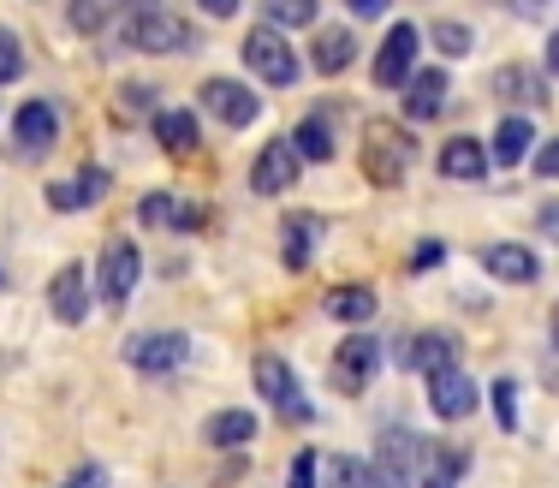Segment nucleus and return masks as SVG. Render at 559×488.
<instances>
[{"instance_id": "nucleus-22", "label": "nucleus", "mask_w": 559, "mask_h": 488, "mask_svg": "<svg viewBox=\"0 0 559 488\" xmlns=\"http://www.w3.org/2000/svg\"><path fill=\"white\" fill-rule=\"evenodd\" d=\"M310 55H316V72H328V78H334V72H345V66L357 60V43H352V31H345V24H328V31L316 36V48H310Z\"/></svg>"}, {"instance_id": "nucleus-25", "label": "nucleus", "mask_w": 559, "mask_h": 488, "mask_svg": "<svg viewBox=\"0 0 559 488\" xmlns=\"http://www.w3.org/2000/svg\"><path fill=\"white\" fill-rule=\"evenodd\" d=\"M495 90H500L506 102H524V108H542V102H548L542 78L524 72V66H500V72H495Z\"/></svg>"}, {"instance_id": "nucleus-17", "label": "nucleus", "mask_w": 559, "mask_h": 488, "mask_svg": "<svg viewBox=\"0 0 559 488\" xmlns=\"http://www.w3.org/2000/svg\"><path fill=\"white\" fill-rule=\"evenodd\" d=\"M530 150H536V126H530V114H506L495 143H488V155H495L500 167H518Z\"/></svg>"}, {"instance_id": "nucleus-30", "label": "nucleus", "mask_w": 559, "mask_h": 488, "mask_svg": "<svg viewBox=\"0 0 559 488\" xmlns=\"http://www.w3.org/2000/svg\"><path fill=\"white\" fill-rule=\"evenodd\" d=\"M269 19L274 31H304V24H316V0H269Z\"/></svg>"}, {"instance_id": "nucleus-5", "label": "nucleus", "mask_w": 559, "mask_h": 488, "mask_svg": "<svg viewBox=\"0 0 559 488\" xmlns=\"http://www.w3.org/2000/svg\"><path fill=\"white\" fill-rule=\"evenodd\" d=\"M376 369H381V346L369 334H352V340H340L334 346V364H328V381H334V393H345V400H357V393L376 381Z\"/></svg>"}, {"instance_id": "nucleus-19", "label": "nucleus", "mask_w": 559, "mask_h": 488, "mask_svg": "<svg viewBox=\"0 0 559 488\" xmlns=\"http://www.w3.org/2000/svg\"><path fill=\"white\" fill-rule=\"evenodd\" d=\"M411 364H417L423 376H441V369L459 364V340H452L447 328H429V334L411 340Z\"/></svg>"}, {"instance_id": "nucleus-8", "label": "nucleus", "mask_w": 559, "mask_h": 488, "mask_svg": "<svg viewBox=\"0 0 559 488\" xmlns=\"http://www.w3.org/2000/svg\"><path fill=\"white\" fill-rule=\"evenodd\" d=\"M304 174V155L292 150V138H274V143H262V155H257V167H250V191L257 197H280V191H292Z\"/></svg>"}, {"instance_id": "nucleus-20", "label": "nucleus", "mask_w": 559, "mask_h": 488, "mask_svg": "<svg viewBox=\"0 0 559 488\" xmlns=\"http://www.w3.org/2000/svg\"><path fill=\"white\" fill-rule=\"evenodd\" d=\"M322 310L345 328H364L369 316H376V286H334V293L322 298Z\"/></svg>"}, {"instance_id": "nucleus-31", "label": "nucleus", "mask_w": 559, "mask_h": 488, "mask_svg": "<svg viewBox=\"0 0 559 488\" xmlns=\"http://www.w3.org/2000/svg\"><path fill=\"white\" fill-rule=\"evenodd\" d=\"M495 417H500V429H506V435L518 429V381H512V376H500V381H495Z\"/></svg>"}, {"instance_id": "nucleus-3", "label": "nucleus", "mask_w": 559, "mask_h": 488, "mask_svg": "<svg viewBox=\"0 0 559 488\" xmlns=\"http://www.w3.org/2000/svg\"><path fill=\"white\" fill-rule=\"evenodd\" d=\"M119 31H126V43L138 55H173V48H185V19H173L167 7H150V0H138Z\"/></svg>"}, {"instance_id": "nucleus-37", "label": "nucleus", "mask_w": 559, "mask_h": 488, "mask_svg": "<svg viewBox=\"0 0 559 488\" xmlns=\"http://www.w3.org/2000/svg\"><path fill=\"white\" fill-rule=\"evenodd\" d=\"M536 174H542V179H559V138H554V143H542V155H536Z\"/></svg>"}, {"instance_id": "nucleus-6", "label": "nucleus", "mask_w": 559, "mask_h": 488, "mask_svg": "<svg viewBox=\"0 0 559 488\" xmlns=\"http://www.w3.org/2000/svg\"><path fill=\"white\" fill-rule=\"evenodd\" d=\"M245 66L262 78V84H274V90L298 84V55H292V48L280 43L274 24H262V31H250V36H245Z\"/></svg>"}, {"instance_id": "nucleus-11", "label": "nucleus", "mask_w": 559, "mask_h": 488, "mask_svg": "<svg viewBox=\"0 0 559 488\" xmlns=\"http://www.w3.org/2000/svg\"><path fill=\"white\" fill-rule=\"evenodd\" d=\"M185 352H191V340H185V334H138V340H126V364L143 369V376L179 369Z\"/></svg>"}, {"instance_id": "nucleus-29", "label": "nucleus", "mask_w": 559, "mask_h": 488, "mask_svg": "<svg viewBox=\"0 0 559 488\" xmlns=\"http://www.w3.org/2000/svg\"><path fill=\"white\" fill-rule=\"evenodd\" d=\"M322 488H376V471L364 465V459H322Z\"/></svg>"}, {"instance_id": "nucleus-24", "label": "nucleus", "mask_w": 559, "mask_h": 488, "mask_svg": "<svg viewBox=\"0 0 559 488\" xmlns=\"http://www.w3.org/2000/svg\"><path fill=\"white\" fill-rule=\"evenodd\" d=\"M138 215H143V227H203V215L191 203H173L167 191H150Z\"/></svg>"}, {"instance_id": "nucleus-9", "label": "nucleus", "mask_w": 559, "mask_h": 488, "mask_svg": "<svg viewBox=\"0 0 559 488\" xmlns=\"http://www.w3.org/2000/svg\"><path fill=\"white\" fill-rule=\"evenodd\" d=\"M12 138H19V155H31V162L55 150V143H60V114H55V102H43V96L24 102V108L12 114Z\"/></svg>"}, {"instance_id": "nucleus-14", "label": "nucleus", "mask_w": 559, "mask_h": 488, "mask_svg": "<svg viewBox=\"0 0 559 488\" xmlns=\"http://www.w3.org/2000/svg\"><path fill=\"white\" fill-rule=\"evenodd\" d=\"M138 245H126V239H114L108 250H102V305H126L131 298V286H138Z\"/></svg>"}, {"instance_id": "nucleus-38", "label": "nucleus", "mask_w": 559, "mask_h": 488, "mask_svg": "<svg viewBox=\"0 0 559 488\" xmlns=\"http://www.w3.org/2000/svg\"><path fill=\"white\" fill-rule=\"evenodd\" d=\"M66 488H108V471H102V465H84V471H78V477L66 483Z\"/></svg>"}, {"instance_id": "nucleus-27", "label": "nucleus", "mask_w": 559, "mask_h": 488, "mask_svg": "<svg viewBox=\"0 0 559 488\" xmlns=\"http://www.w3.org/2000/svg\"><path fill=\"white\" fill-rule=\"evenodd\" d=\"M316 233H322V221H316V215H286V269H292V274L310 269Z\"/></svg>"}, {"instance_id": "nucleus-12", "label": "nucleus", "mask_w": 559, "mask_h": 488, "mask_svg": "<svg viewBox=\"0 0 559 488\" xmlns=\"http://www.w3.org/2000/svg\"><path fill=\"white\" fill-rule=\"evenodd\" d=\"M429 405H435V417H441V424H459V417L476 412V381L464 376L459 364L441 369V376H429Z\"/></svg>"}, {"instance_id": "nucleus-2", "label": "nucleus", "mask_w": 559, "mask_h": 488, "mask_svg": "<svg viewBox=\"0 0 559 488\" xmlns=\"http://www.w3.org/2000/svg\"><path fill=\"white\" fill-rule=\"evenodd\" d=\"M376 488H417V471H423V441L411 429H381L376 435Z\"/></svg>"}, {"instance_id": "nucleus-16", "label": "nucleus", "mask_w": 559, "mask_h": 488, "mask_svg": "<svg viewBox=\"0 0 559 488\" xmlns=\"http://www.w3.org/2000/svg\"><path fill=\"white\" fill-rule=\"evenodd\" d=\"M483 269L495 274V281H506V286H530L542 274V257L530 245H488L483 250Z\"/></svg>"}, {"instance_id": "nucleus-43", "label": "nucleus", "mask_w": 559, "mask_h": 488, "mask_svg": "<svg viewBox=\"0 0 559 488\" xmlns=\"http://www.w3.org/2000/svg\"><path fill=\"white\" fill-rule=\"evenodd\" d=\"M0 286H7V274H0Z\"/></svg>"}, {"instance_id": "nucleus-13", "label": "nucleus", "mask_w": 559, "mask_h": 488, "mask_svg": "<svg viewBox=\"0 0 559 488\" xmlns=\"http://www.w3.org/2000/svg\"><path fill=\"white\" fill-rule=\"evenodd\" d=\"M464 471H471V447H459V441H423L417 488H459Z\"/></svg>"}, {"instance_id": "nucleus-7", "label": "nucleus", "mask_w": 559, "mask_h": 488, "mask_svg": "<svg viewBox=\"0 0 559 488\" xmlns=\"http://www.w3.org/2000/svg\"><path fill=\"white\" fill-rule=\"evenodd\" d=\"M411 66H417V24H393L388 43L376 48L369 78H376V90H405L411 84Z\"/></svg>"}, {"instance_id": "nucleus-10", "label": "nucleus", "mask_w": 559, "mask_h": 488, "mask_svg": "<svg viewBox=\"0 0 559 488\" xmlns=\"http://www.w3.org/2000/svg\"><path fill=\"white\" fill-rule=\"evenodd\" d=\"M197 102H203V108L215 114L221 126H233V131H238V126H250V120L262 114L257 90H250V84H233V78H209L203 96H197Z\"/></svg>"}, {"instance_id": "nucleus-32", "label": "nucleus", "mask_w": 559, "mask_h": 488, "mask_svg": "<svg viewBox=\"0 0 559 488\" xmlns=\"http://www.w3.org/2000/svg\"><path fill=\"white\" fill-rule=\"evenodd\" d=\"M12 78H24V48H19V36L0 24V84H12Z\"/></svg>"}, {"instance_id": "nucleus-4", "label": "nucleus", "mask_w": 559, "mask_h": 488, "mask_svg": "<svg viewBox=\"0 0 559 488\" xmlns=\"http://www.w3.org/2000/svg\"><path fill=\"white\" fill-rule=\"evenodd\" d=\"M250 376H257V393L262 400L274 405L280 417H292V424H310V400H304V388H298V376H292V364L286 358H274V352H262L257 358V369H250Z\"/></svg>"}, {"instance_id": "nucleus-33", "label": "nucleus", "mask_w": 559, "mask_h": 488, "mask_svg": "<svg viewBox=\"0 0 559 488\" xmlns=\"http://www.w3.org/2000/svg\"><path fill=\"white\" fill-rule=\"evenodd\" d=\"M286 488H322V459H316L310 447L292 459V483H286Z\"/></svg>"}, {"instance_id": "nucleus-21", "label": "nucleus", "mask_w": 559, "mask_h": 488, "mask_svg": "<svg viewBox=\"0 0 559 488\" xmlns=\"http://www.w3.org/2000/svg\"><path fill=\"white\" fill-rule=\"evenodd\" d=\"M441 174L447 179H483L488 174V150L476 138H447L441 143Z\"/></svg>"}, {"instance_id": "nucleus-1", "label": "nucleus", "mask_w": 559, "mask_h": 488, "mask_svg": "<svg viewBox=\"0 0 559 488\" xmlns=\"http://www.w3.org/2000/svg\"><path fill=\"white\" fill-rule=\"evenodd\" d=\"M411 162H417V143H411L405 126H393V120H376V126H369V138H364V179H369V185L393 191V185L411 174Z\"/></svg>"}, {"instance_id": "nucleus-36", "label": "nucleus", "mask_w": 559, "mask_h": 488, "mask_svg": "<svg viewBox=\"0 0 559 488\" xmlns=\"http://www.w3.org/2000/svg\"><path fill=\"white\" fill-rule=\"evenodd\" d=\"M72 24L78 31H102V0H72Z\"/></svg>"}, {"instance_id": "nucleus-34", "label": "nucleus", "mask_w": 559, "mask_h": 488, "mask_svg": "<svg viewBox=\"0 0 559 488\" xmlns=\"http://www.w3.org/2000/svg\"><path fill=\"white\" fill-rule=\"evenodd\" d=\"M435 48H441V55H464V48H471V31H464V24H435Z\"/></svg>"}, {"instance_id": "nucleus-39", "label": "nucleus", "mask_w": 559, "mask_h": 488, "mask_svg": "<svg viewBox=\"0 0 559 488\" xmlns=\"http://www.w3.org/2000/svg\"><path fill=\"white\" fill-rule=\"evenodd\" d=\"M345 7H352V12H357V19H381V12H388V7H393V0H345Z\"/></svg>"}, {"instance_id": "nucleus-28", "label": "nucleus", "mask_w": 559, "mask_h": 488, "mask_svg": "<svg viewBox=\"0 0 559 488\" xmlns=\"http://www.w3.org/2000/svg\"><path fill=\"white\" fill-rule=\"evenodd\" d=\"M292 150H298L304 162H334V126L322 120V108H316L310 120L298 126V138H292Z\"/></svg>"}, {"instance_id": "nucleus-35", "label": "nucleus", "mask_w": 559, "mask_h": 488, "mask_svg": "<svg viewBox=\"0 0 559 488\" xmlns=\"http://www.w3.org/2000/svg\"><path fill=\"white\" fill-rule=\"evenodd\" d=\"M447 262V245L441 239H423L417 250H411V274H423V269H441Z\"/></svg>"}, {"instance_id": "nucleus-15", "label": "nucleus", "mask_w": 559, "mask_h": 488, "mask_svg": "<svg viewBox=\"0 0 559 488\" xmlns=\"http://www.w3.org/2000/svg\"><path fill=\"white\" fill-rule=\"evenodd\" d=\"M441 108H447V72L441 66H423L405 84V120L429 126V120H441Z\"/></svg>"}, {"instance_id": "nucleus-42", "label": "nucleus", "mask_w": 559, "mask_h": 488, "mask_svg": "<svg viewBox=\"0 0 559 488\" xmlns=\"http://www.w3.org/2000/svg\"><path fill=\"white\" fill-rule=\"evenodd\" d=\"M554 346H559V305H554Z\"/></svg>"}, {"instance_id": "nucleus-40", "label": "nucleus", "mask_w": 559, "mask_h": 488, "mask_svg": "<svg viewBox=\"0 0 559 488\" xmlns=\"http://www.w3.org/2000/svg\"><path fill=\"white\" fill-rule=\"evenodd\" d=\"M197 7H203V12H209V19H233V12H238V7H245V0H197Z\"/></svg>"}, {"instance_id": "nucleus-26", "label": "nucleus", "mask_w": 559, "mask_h": 488, "mask_svg": "<svg viewBox=\"0 0 559 488\" xmlns=\"http://www.w3.org/2000/svg\"><path fill=\"white\" fill-rule=\"evenodd\" d=\"M203 435H209V447H245V441H257V417L250 412H215L203 424Z\"/></svg>"}, {"instance_id": "nucleus-41", "label": "nucleus", "mask_w": 559, "mask_h": 488, "mask_svg": "<svg viewBox=\"0 0 559 488\" xmlns=\"http://www.w3.org/2000/svg\"><path fill=\"white\" fill-rule=\"evenodd\" d=\"M548 72H559V31L548 36Z\"/></svg>"}, {"instance_id": "nucleus-18", "label": "nucleus", "mask_w": 559, "mask_h": 488, "mask_svg": "<svg viewBox=\"0 0 559 488\" xmlns=\"http://www.w3.org/2000/svg\"><path fill=\"white\" fill-rule=\"evenodd\" d=\"M48 305H55L60 322H84V316H90V293H84V269H78V262H66V269L55 274Z\"/></svg>"}, {"instance_id": "nucleus-23", "label": "nucleus", "mask_w": 559, "mask_h": 488, "mask_svg": "<svg viewBox=\"0 0 559 488\" xmlns=\"http://www.w3.org/2000/svg\"><path fill=\"white\" fill-rule=\"evenodd\" d=\"M155 138H162L167 155H191V150H197V114L162 108V114H155Z\"/></svg>"}]
</instances>
